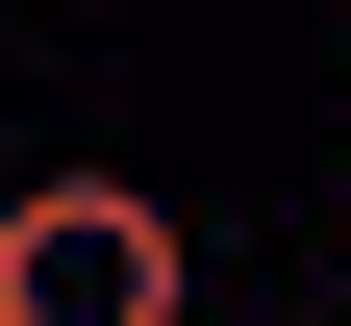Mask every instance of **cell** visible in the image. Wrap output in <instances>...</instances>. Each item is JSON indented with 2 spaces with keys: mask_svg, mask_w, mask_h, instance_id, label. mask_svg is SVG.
Returning <instances> with one entry per match:
<instances>
[{
  "mask_svg": "<svg viewBox=\"0 0 351 326\" xmlns=\"http://www.w3.org/2000/svg\"><path fill=\"white\" fill-rule=\"evenodd\" d=\"M201 251H176L151 176H0V326H176Z\"/></svg>",
  "mask_w": 351,
  "mask_h": 326,
  "instance_id": "cell-1",
  "label": "cell"
}]
</instances>
